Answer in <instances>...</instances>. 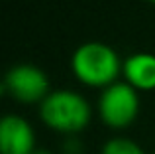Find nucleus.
<instances>
[{
	"label": "nucleus",
	"instance_id": "1",
	"mask_svg": "<svg viewBox=\"0 0 155 154\" xmlns=\"http://www.w3.org/2000/svg\"><path fill=\"white\" fill-rule=\"evenodd\" d=\"M39 117L55 132L75 136L88 127L92 109L81 93L71 89H57L41 101Z\"/></svg>",
	"mask_w": 155,
	"mask_h": 154
},
{
	"label": "nucleus",
	"instance_id": "2",
	"mask_svg": "<svg viewBox=\"0 0 155 154\" xmlns=\"http://www.w3.org/2000/svg\"><path fill=\"white\" fill-rule=\"evenodd\" d=\"M122 59L114 47L102 42L81 44L71 58V69L81 83L88 87H108L122 73Z\"/></svg>",
	"mask_w": 155,
	"mask_h": 154
},
{
	"label": "nucleus",
	"instance_id": "3",
	"mask_svg": "<svg viewBox=\"0 0 155 154\" xmlns=\"http://www.w3.org/2000/svg\"><path fill=\"white\" fill-rule=\"evenodd\" d=\"M140 95L126 81H116L102 89L98 99V115L110 128H126L137 119Z\"/></svg>",
	"mask_w": 155,
	"mask_h": 154
},
{
	"label": "nucleus",
	"instance_id": "4",
	"mask_svg": "<svg viewBox=\"0 0 155 154\" xmlns=\"http://www.w3.org/2000/svg\"><path fill=\"white\" fill-rule=\"evenodd\" d=\"M4 87L6 93L16 99L18 103L31 105L39 103L51 93L49 89V77L41 67L34 63H16L4 75Z\"/></svg>",
	"mask_w": 155,
	"mask_h": 154
},
{
	"label": "nucleus",
	"instance_id": "5",
	"mask_svg": "<svg viewBox=\"0 0 155 154\" xmlns=\"http://www.w3.org/2000/svg\"><path fill=\"white\" fill-rule=\"evenodd\" d=\"M34 127L20 115L0 117V154H34Z\"/></svg>",
	"mask_w": 155,
	"mask_h": 154
},
{
	"label": "nucleus",
	"instance_id": "6",
	"mask_svg": "<svg viewBox=\"0 0 155 154\" xmlns=\"http://www.w3.org/2000/svg\"><path fill=\"white\" fill-rule=\"evenodd\" d=\"M122 73L126 83L136 91H153L155 89V54L136 51L128 55L122 63Z\"/></svg>",
	"mask_w": 155,
	"mask_h": 154
},
{
	"label": "nucleus",
	"instance_id": "7",
	"mask_svg": "<svg viewBox=\"0 0 155 154\" xmlns=\"http://www.w3.org/2000/svg\"><path fill=\"white\" fill-rule=\"evenodd\" d=\"M102 154H145L143 148L137 142H134L132 138H124V136H118V138H110L104 144Z\"/></svg>",
	"mask_w": 155,
	"mask_h": 154
},
{
	"label": "nucleus",
	"instance_id": "8",
	"mask_svg": "<svg viewBox=\"0 0 155 154\" xmlns=\"http://www.w3.org/2000/svg\"><path fill=\"white\" fill-rule=\"evenodd\" d=\"M34 154H51L49 150H45V148H35V152Z\"/></svg>",
	"mask_w": 155,
	"mask_h": 154
},
{
	"label": "nucleus",
	"instance_id": "9",
	"mask_svg": "<svg viewBox=\"0 0 155 154\" xmlns=\"http://www.w3.org/2000/svg\"><path fill=\"white\" fill-rule=\"evenodd\" d=\"M149 2H153V4H155V0H149Z\"/></svg>",
	"mask_w": 155,
	"mask_h": 154
},
{
	"label": "nucleus",
	"instance_id": "10",
	"mask_svg": "<svg viewBox=\"0 0 155 154\" xmlns=\"http://www.w3.org/2000/svg\"><path fill=\"white\" fill-rule=\"evenodd\" d=\"M153 154H155V152H153Z\"/></svg>",
	"mask_w": 155,
	"mask_h": 154
}]
</instances>
